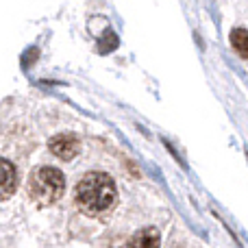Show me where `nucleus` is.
<instances>
[{"mask_svg": "<svg viewBox=\"0 0 248 248\" xmlns=\"http://www.w3.org/2000/svg\"><path fill=\"white\" fill-rule=\"evenodd\" d=\"M231 46L235 48L240 57H248V31L246 29L231 31Z\"/></svg>", "mask_w": 248, "mask_h": 248, "instance_id": "423d86ee", "label": "nucleus"}, {"mask_svg": "<svg viewBox=\"0 0 248 248\" xmlns=\"http://www.w3.org/2000/svg\"><path fill=\"white\" fill-rule=\"evenodd\" d=\"M74 201L85 216H98L107 211L116 201V183L105 172H90L78 181Z\"/></svg>", "mask_w": 248, "mask_h": 248, "instance_id": "f257e3e1", "label": "nucleus"}, {"mask_svg": "<svg viewBox=\"0 0 248 248\" xmlns=\"http://www.w3.org/2000/svg\"><path fill=\"white\" fill-rule=\"evenodd\" d=\"M2 201H7L17 187V174H16V166L9 159H2Z\"/></svg>", "mask_w": 248, "mask_h": 248, "instance_id": "39448f33", "label": "nucleus"}, {"mask_svg": "<svg viewBox=\"0 0 248 248\" xmlns=\"http://www.w3.org/2000/svg\"><path fill=\"white\" fill-rule=\"evenodd\" d=\"M63 189L65 179L61 174V170H57V168L42 166L37 170H33V174L29 176V196L42 207L57 202L63 196Z\"/></svg>", "mask_w": 248, "mask_h": 248, "instance_id": "f03ea898", "label": "nucleus"}, {"mask_svg": "<svg viewBox=\"0 0 248 248\" xmlns=\"http://www.w3.org/2000/svg\"><path fill=\"white\" fill-rule=\"evenodd\" d=\"M48 148H50V153L55 155V157L63 159V161H70V159H74L78 155L81 141H78V137L72 135V133H59V135L50 137Z\"/></svg>", "mask_w": 248, "mask_h": 248, "instance_id": "7ed1b4c3", "label": "nucleus"}, {"mask_svg": "<svg viewBox=\"0 0 248 248\" xmlns=\"http://www.w3.org/2000/svg\"><path fill=\"white\" fill-rule=\"evenodd\" d=\"M159 246H161V235H159V231L155 227L141 229L128 240V248H159Z\"/></svg>", "mask_w": 248, "mask_h": 248, "instance_id": "20e7f679", "label": "nucleus"}]
</instances>
